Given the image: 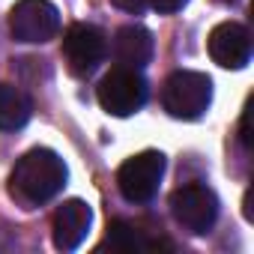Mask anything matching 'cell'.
<instances>
[{
	"label": "cell",
	"instance_id": "1",
	"mask_svg": "<svg viewBox=\"0 0 254 254\" xmlns=\"http://www.w3.org/2000/svg\"><path fill=\"white\" fill-rule=\"evenodd\" d=\"M66 186V165L54 150L36 147L24 153L9 174V194L24 206H39L51 200Z\"/></svg>",
	"mask_w": 254,
	"mask_h": 254
},
{
	"label": "cell",
	"instance_id": "2",
	"mask_svg": "<svg viewBox=\"0 0 254 254\" xmlns=\"http://www.w3.org/2000/svg\"><path fill=\"white\" fill-rule=\"evenodd\" d=\"M165 111L177 120H197L212 102V81L203 72H174L162 90Z\"/></svg>",
	"mask_w": 254,
	"mask_h": 254
},
{
	"label": "cell",
	"instance_id": "3",
	"mask_svg": "<svg viewBox=\"0 0 254 254\" xmlns=\"http://www.w3.org/2000/svg\"><path fill=\"white\" fill-rule=\"evenodd\" d=\"M96 96H99V105L111 117H132L147 102V81L138 69L117 66L99 81Z\"/></svg>",
	"mask_w": 254,
	"mask_h": 254
},
{
	"label": "cell",
	"instance_id": "4",
	"mask_svg": "<svg viewBox=\"0 0 254 254\" xmlns=\"http://www.w3.org/2000/svg\"><path fill=\"white\" fill-rule=\"evenodd\" d=\"M60 30V12L48 0H18L9 9V33L15 42L42 45Z\"/></svg>",
	"mask_w": 254,
	"mask_h": 254
},
{
	"label": "cell",
	"instance_id": "5",
	"mask_svg": "<svg viewBox=\"0 0 254 254\" xmlns=\"http://www.w3.org/2000/svg\"><path fill=\"white\" fill-rule=\"evenodd\" d=\"M162 177H165V156L156 150H147L132 156L129 162H123V168L117 171V186L129 203H147L159 191Z\"/></svg>",
	"mask_w": 254,
	"mask_h": 254
},
{
	"label": "cell",
	"instance_id": "6",
	"mask_svg": "<svg viewBox=\"0 0 254 254\" xmlns=\"http://www.w3.org/2000/svg\"><path fill=\"white\" fill-rule=\"evenodd\" d=\"M171 212L186 230L209 233V227L218 218V197L212 189H206L200 183H189L171 194Z\"/></svg>",
	"mask_w": 254,
	"mask_h": 254
},
{
	"label": "cell",
	"instance_id": "7",
	"mask_svg": "<svg viewBox=\"0 0 254 254\" xmlns=\"http://www.w3.org/2000/svg\"><path fill=\"white\" fill-rule=\"evenodd\" d=\"M108 42L102 36L99 27L93 24H72L63 36V60L66 69L78 78H87L99 69V63L105 60Z\"/></svg>",
	"mask_w": 254,
	"mask_h": 254
},
{
	"label": "cell",
	"instance_id": "8",
	"mask_svg": "<svg viewBox=\"0 0 254 254\" xmlns=\"http://www.w3.org/2000/svg\"><path fill=\"white\" fill-rule=\"evenodd\" d=\"M209 57L221 69H245L251 60V36L242 24L224 21L209 33Z\"/></svg>",
	"mask_w": 254,
	"mask_h": 254
},
{
	"label": "cell",
	"instance_id": "9",
	"mask_svg": "<svg viewBox=\"0 0 254 254\" xmlns=\"http://www.w3.org/2000/svg\"><path fill=\"white\" fill-rule=\"evenodd\" d=\"M90 224H93V212L84 200L72 197L66 203L57 206L54 218H51V236H54V245L60 251H75L87 233H90Z\"/></svg>",
	"mask_w": 254,
	"mask_h": 254
},
{
	"label": "cell",
	"instance_id": "10",
	"mask_svg": "<svg viewBox=\"0 0 254 254\" xmlns=\"http://www.w3.org/2000/svg\"><path fill=\"white\" fill-rule=\"evenodd\" d=\"M114 54L123 66L129 69H141L153 60V33L141 24H129L120 27L114 36Z\"/></svg>",
	"mask_w": 254,
	"mask_h": 254
},
{
	"label": "cell",
	"instance_id": "11",
	"mask_svg": "<svg viewBox=\"0 0 254 254\" xmlns=\"http://www.w3.org/2000/svg\"><path fill=\"white\" fill-rule=\"evenodd\" d=\"M27 120H30L27 96L12 84H0V132H15Z\"/></svg>",
	"mask_w": 254,
	"mask_h": 254
},
{
	"label": "cell",
	"instance_id": "12",
	"mask_svg": "<svg viewBox=\"0 0 254 254\" xmlns=\"http://www.w3.org/2000/svg\"><path fill=\"white\" fill-rule=\"evenodd\" d=\"M105 248H111V251H117V254H135V251L153 248V242H147V239L138 233V227L126 224V221H114V224L108 227V236H105V242L99 245V251H105Z\"/></svg>",
	"mask_w": 254,
	"mask_h": 254
},
{
	"label": "cell",
	"instance_id": "13",
	"mask_svg": "<svg viewBox=\"0 0 254 254\" xmlns=\"http://www.w3.org/2000/svg\"><path fill=\"white\" fill-rule=\"evenodd\" d=\"M153 3V9L159 12V15H174V12H180L189 0H150Z\"/></svg>",
	"mask_w": 254,
	"mask_h": 254
},
{
	"label": "cell",
	"instance_id": "14",
	"mask_svg": "<svg viewBox=\"0 0 254 254\" xmlns=\"http://www.w3.org/2000/svg\"><path fill=\"white\" fill-rule=\"evenodd\" d=\"M111 3H114L117 9H123V12H132V15H138V12H144L147 0H111Z\"/></svg>",
	"mask_w": 254,
	"mask_h": 254
},
{
	"label": "cell",
	"instance_id": "15",
	"mask_svg": "<svg viewBox=\"0 0 254 254\" xmlns=\"http://www.w3.org/2000/svg\"><path fill=\"white\" fill-rule=\"evenodd\" d=\"M248 120H251V105H245L242 120H239V138H242L245 147H251V129H248Z\"/></svg>",
	"mask_w": 254,
	"mask_h": 254
},
{
	"label": "cell",
	"instance_id": "16",
	"mask_svg": "<svg viewBox=\"0 0 254 254\" xmlns=\"http://www.w3.org/2000/svg\"><path fill=\"white\" fill-rule=\"evenodd\" d=\"M215 3H224V6H230V3H236V0H215Z\"/></svg>",
	"mask_w": 254,
	"mask_h": 254
}]
</instances>
